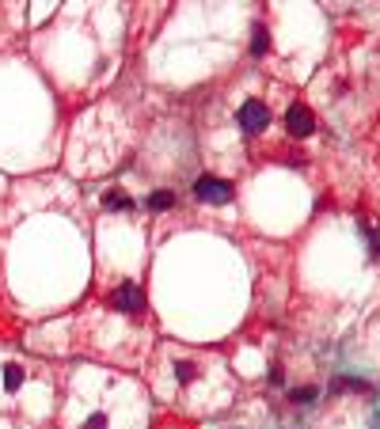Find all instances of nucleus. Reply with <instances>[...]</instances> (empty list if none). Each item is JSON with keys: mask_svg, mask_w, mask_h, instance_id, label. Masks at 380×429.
<instances>
[{"mask_svg": "<svg viewBox=\"0 0 380 429\" xmlns=\"http://www.w3.org/2000/svg\"><path fill=\"white\" fill-rule=\"evenodd\" d=\"M145 205H149L152 213H156V209H171V205H175V194H171V190H152Z\"/></svg>", "mask_w": 380, "mask_h": 429, "instance_id": "423d86ee", "label": "nucleus"}, {"mask_svg": "<svg viewBox=\"0 0 380 429\" xmlns=\"http://www.w3.org/2000/svg\"><path fill=\"white\" fill-rule=\"evenodd\" d=\"M175 376H179L183 384H194V380H198V365H194V361H179V365H175Z\"/></svg>", "mask_w": 380, "mask_h": 429, "instance_id": "6e6552de", "label": "nucleus"}, {"mask_svg": "<svg viewBox=\"0 0 380 429\" xmlns=\"http://www.w3.org/2000/svg\"><path fill=\"white\" fill-rule=\"evenodd\" d=\"M103 209H110V213H129V209H133V198L122 194V190H107V194H103Z\"/></svg>", "mask_w": 380, "mask_h": 429, "instance_id": "39448f33", "label": "nucleus"}, {"mask_svg": "<svg viewBox=\"0 0 380 429\" xmlns=\"http://www.w3.org/2000/svg\"><path fill=\"white\" fill-rule=\"evenodd\" d=\"M236 122H240V129H244V133H263L266 126H270V107H266L263 99H247L244 107L236 110Z\"/></svg>", "mask_w": 380, "mask_h": 429, "instance_id": "f257e3e1", "label": "nucleus"}, {"mask_svg": "<svg viewBox=\"0 0 380 429\" xmlns=\"http://www.w3.org/2000/svg\"><path fill=\"white\" fill-rule=\"evenodd\" d=\"M20 384H23V369H20V365H8V369H4V388L15 391Z\"/></svg>", "mask_w": 380, "mask_h": 429, "instance_id": "1a4fd4ad", "label": "nucleus"}, {"mask_svg": "<svg viewBox=\"0 0 380 429\" xmlns=\"http://www.w3.org/2000/svg\"><path fill=\"white\" fill-rule=\"evenodd\" d=\"M266 50H270V34H266L263 23H258L255 34H251V54H266Z\"/></svg>", "mask_w": 380, "mask_h": 429, "instance_id": "0eeeda50", "label": "nucleus"}, {"mask_svg": "<svg viewBox=\"0 0 380 429\" xmlns=\"http://www.w3.org/2000/svg\"><path fill=\"white\" fill-rule=\"evenodd\" d=\"M285 129H289V137H312L316 133V115L308 103H293L289 110H285Z\"/></svg>", "mask_w": 380, "mask_h": 429, "instance_id": "7ed1b4c3", "label": "nucleus"}, {"mask_svg": "<svg viewBox=\"0 0 380 429\" xmlns=\"http://www.w3.org/2000/svg\"><path fill=\"white\" fill-rule=\"evenodd\" d=\"M316 399V388H297L293 391V402H312Z\"/></svg>", "mask_w": 380, "mask_h": 429, "instance_id": "9b49d317", "label": "nucleus"}, {"mask_svg": "<svg viewBox=\"0 0 380 429\" xmlns=\"http://www.w3.org/2000/svg\"><path fill=\"white\" fill-rule=\"evenodd\" d=\"M194 194H198V201H205V205H224V201H232V182L217 179V175H202V179L194 182Z\"/></svg>", "mask_w": 380, "mask_h": 429, "instance_id": "f03ea898", "label": "nucleus"}, {"mask_svg": "<svg viewBox=\"0 0 380 429\" xmlns=\"http://www.w3.org/2000/svg\"><path fill=\"white\" fill-rule=\"evenodd\" d=\"M285 380V372H282V365H274V369H270V384H282Z\"/></svg>", "mask_w": 380, "mask_h": 429, "instance_id": "ddd939ff", "label": "nucleus"}, {"mask_svg": "<svg viewBox=\"0 0 380 429\" xmlns=\"http://www.w3.org/2000/svg\"><path fill=\"white\" fill-rule=\"evenodd\" d=\"M84 429H107V414H92L88 422H84Z\"/></svg>", "mask_w": 380, "mask_h": 429, "instance_id": "f8f14e48", "label": "nucleus"}, {"mask_svg": "<svg viewBox=\"0 0 380 429\" xmlns=\"http://www.w3.org/2000/svg\"><path fill=\"white\" fill-rule=\"evenodd\" d=\"M361 232H365V240H369V251L380 255V228L377 224H361Z\"/></svg>", "mask_w": 380, "mask_h": 429, "instance_id": "9d476101", "label": "nucleus"}, {"mask_svg": "<svg viewBox=\"0 0 380 429\" xmlns=\"http://www.w3.org/2000/svg\"><path fill=\"white\" fill-rule=\"evenodd\" d=\"M110 308L137 315V312L145 308V293H141V285H137V282H126V285H118V289H115V296H110Z\"/></svg>", "mask_w": 380, "mask_h": 429, "instance_id": "20e7f679", "label": "nucleus"}]
</instances>
